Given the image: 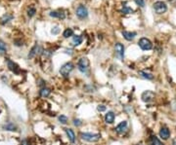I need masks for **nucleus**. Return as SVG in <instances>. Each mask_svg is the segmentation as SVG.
Segmentation results:
<instances>
[{
  "instance_id": "24",
  "label": "nucleus",
  "mask_w": 176,
  "mask_h": 145,
  "mask_svg": "<svg viewBox=\"0 0 176 145\" xmlns=\"http://www.w3.org/2000/svg\"><path fill=\"white\" fill-rule=\"evenodd\" d=\"M6 50H7V47H6L5 42L3 40H0V55H3L5 54Z\"/></svg>"
},
{
  "instance_id": "8",
  "label": "nucleus",
  "mask_w": 176,
  "mask_h": 145,
  "mask_svg": "<svg viewBox=\"0 0 176 145\" xmlns=\"http://www.w3.org/2000/svg\"><path fill=\"white\" fill-rule=\"evenodd\" d=\"M114 49H116L117 56L119 58V59L123 60V59H124V46L121 43H117Z\"/></svg>"
},
{
  "instance_id": "17",
  "label": "nucleus",
  "mask_w": 176,
  "mask_h": 145,
  "mask_svg": "<svg viewBox=\"0 0 176 145\" xmlns=\"http://www.w3.org/2000/svg\"><path fill=\"white\" fill-rule=\"evenodd\" d=\"M81 43H82V37H81L80 35L74 36V38H72V44H74V46H78V45H80Z\"/></svg>"
},
{
  "instance_id": "29",
  "label": "nucleus",
  "mask_w": 176,
  "mask_h": 145,
  "mask_svg": "<svg viewBox=\"0 0 176 145\" xmlns=\"http://www.w3.org/2000/svg\"><path fill=\"white\" fill-rule=\"evenodd\" d=\"M74 125L75 127H79V126L82 125V121L79 120V119H74Z\"/></svg>"
},
{
  "instance_id": "32",
  "label": "nucleus",
  "mask_w": 176,
  "mask_h": 145,
  "mask_svg": "<svg viewBox=\"0 0 176 145\" xmlns=\"http://www.w3.org/2000/svg\"><path fill=\"white\" fill-rule=\"evenodd\" d=\"M21 145H29L28 140H24V141H22V143H21Z\"/></svg>"
},
{
  "instance_id": "3",
  "label": "nucleus",
  "mask_w": 176,
  "mask_h": 145,
  "mask_svg": "<svg viewBox=\"0 0 176 145\" xmlns=\"http://www.w3.org/2000/svg\"><path fill=\"white\" fill-rule=\"evenodd\" d=\"M89 59L87 58H81L79 60H78L77 62V67L79 69L80 72H82V73H86L88 71V69H89Z\"/></svg>"
},
{
  "instance_id": "31",
  "label": "nucleus",
  "mask_w": 176,
  "mask_h": 145,
  "mask_svg": "<svg viewBox=\"0 0 176 145\" xmlns=\"http://www.w3.org/2000/svg\"><path fill=\"white\" fill-rule=\"evenodd\" d=\"M60 31V28H58V26H55V28H53V29L51 30V32L53 33V34H58Z\"/></svg>"
},
{
  "instance_id": "4",
  "label": "nucleus",
  "mask_w": 176,
  "mask_h": 145,
  "mask_svg": "<svg viewBox=\"0 0 176 145\" xmlns=\"http://www.w3.org/2000/svg\"><path fill=\"white\" fill-rule=\"evenodd\" d=\"M154 9L157 12V14H163L167 11V6L165 2L162 1H157L154 3Z\"/></svg>"
},
{
  "instance_id": "18",
  "label": "nucleus",
  "mask_w": 176,
  "mask_h": 145,
  "mask_svg": "<svg viewBox=\"0 0 176 145\" xmlns=\"http://www.w3.org/2000/svg\"><path fill=\"white\" fill-rule=\"evenodd\" d=\"M38 49H39V46H38L37 44H36L35 46L33 47L31 50H30V52H29V54L28 58H29V59H32V58H34V56L36 55V53H37Z\"/></svg>"
},
{
  "instance_id": "25",
  "label": "nucleus",
  "mask_w": 176,
  "mask_h": 145,
  "mask_svg": "<svg viewBox=\"0 0 176 145\" xmlns=\"http://www.w3.org/2000/svg\"><path fill=\"white\" fill-rule=\"evenodd\" d=\"M121 12H122L123 14H132L134 11H133V9L127 7V6H124L122 8V10H121Z\"/></svg>"
},
{
  "instance_id": "14",
  "label": "nucleus",
  "mask_w": 176,
  "mask_h": 145,
  "mask_svg": "<svg viewBox=\"0 0 176 145\" xmlns=\"http://www.w3.org/2000/svg\"><path fill=\"white\" fill-rule=\"evenodd\" d=\"M114 118H116V115L113 111H109V112L105 115V121L106 123L108 124H113L114 121Z\"/></svg>"
},
{
  "instance_id": "10",
  "label": "nucleus",
  "mask_w": 176,
  "mask_h": 145,
  "mask_svg": "<svg viewBox=\"0 0 176 145\" xmlns=\"http://www.w3.org/2000/svg\"><path fill=\"white\" fill-rule=\"evenodd\" d=\"M160 138H162V139H165V140L169 138V137H170V132H169V129L166 128V127H162V128H160Z\"/></svg>"
},
{
  "instance_id": "1",
  "label": "nucleus",
  "mask_w": 176,
  "mask_h": 145,
  "mask_svg": "<svg viewBox=\"0 0 176 145\" xmlns=\"http://www.w3.org/2000/svg\"><path fill=\"white\" fill-rule=\"evenodd\" d=\"M80 137L81 139L88 141V142H97L100 137H101V135L99 134H91V132H82V134H80Z\"/></svg>"
},
{
  "instance_id": "6",
  "label": "nucleus",
  "mask_w": 176,
  "mask_h": 145,
  "mask_svg": "<svg viewBox=\"0 0 176 145\" xmlns=\"http://www.w3.org/2000/svg\"><path fill=\"white\" fill-rule=\"evenodd\" d=\"M75 13H77V16L79 18V19H85V18H87V16H88V10L84 5L78 6L77 8Z\"/></svg>"
},
{
  "instance_id": "26",
  "label": "nucleus",
  "mask_w": 176,
  "mask_h": 145,
  "mask_svg": "<svg viewBox=\"0 0 176 145\" xmlns=\"http://www.w3.org/2000/svg\"><path fill=\"white\" fill-rule=\"evenodd\" d=\"M59 121L61 124H63V125H66L67 123H68V117L65 116V115H61L59 117Z\"/></svg>"
},
{
  "instance_id": "19",
  "label": "nucleus",
  "mask_w": 176,
  "mask_h": 145,
  "mask_svg": "<svg viewBox=\"0 0 176 145\" xmlns=\"http://www.w3.org/2000/svg\"><path fill=\"white\" fill-rule=\"evenodd\" d=\"M139 74H140L143 78H145V79H147V80H153L154 79V75L151 74V73H148V72L139 71Z\"/></svg>"
},
{
  "instance_id": "2",
  "label": "nucleus",
  "mask_w": 176,
  "mask_h": 145,
  "mask_svg": "<svg viewBox=\"0 0 176 145\" xmlns=\"http://www.w3.org/2000/svg\"><path fill=\"white\" fill-rule=\"evenodd\" d=\"M74 65L72 62H67L65 64L62 65V67L60 68V73L61 75H63L64 77H68L69 73L74 70Z\"/></svg>"
},
{
  "instance_id": "16",
  "label": "nucleus",
  "mask_w": 176,
  "mask_h": 145,
  "mask_svg": "<svg viewBox=\"0 0 176 145\" xmlns=\"http://www.w3.org/2000/svg\"><path fill=\"white\" fill-rule=\"evenodd\" d=\"M13 18H14V16L12 14L6 13L4 16L1 18V23H2V25H5V23H7L10 22V21L13 19Z\"/></svg>"
},
{
  "instance_id": "9",
  "label": "nucleus",
  "mask_w": 176,
  "mask_h": 145,
  "mask_svg": "<svg viewBox=\"0 0 176 145\" xmlns=\"http://www.w3.org/2000/svg\"><path fill=\"white\" fill-rule=\"evenodd\" d=\"M126 129H127V122H126V121H122V122H120L117 126L116 132H117L118 134H124V132H126Z\"/></svg>"
},
{
  "instance_id": "12",
  "label": "nucleus",
  "mask_w": 176,
  "mask_h": 145,
  "mask_svg": "<svg viewBox=\"0 0 176 145\" xmlns=\"http://www.w3.org/2000/svg\"><path fill=\"white\" fill-rule=\"evenodd\" d=\"M122 33V36L124 39H126L127 41H131L133 39L135 38V36L137 35V33L136 32H131V31H126V30H124V31L121 32Z\"/></svg>"
},
{
  "instance_id": "13",
  "label": "nucleus",
  "mask_w": 176,
  "mask_h": 145,
  "mask_svg": "<svg viewBox=\"0 0 176 145\" xmlns=\"http://www.w3.org/2000/svg\"><path fill=\"white\" fill-rule=\"evenodd\" d=\"M49 15H50V17L58 18V19H61V20H64L66 18V15L63 11H52V12H50Z\"/></svg>"
},
{
  "instance_id": "27",
  "label": "nucleus",
  "mask_w": 176,
  "mask_h": 145,
  "mask_svg": "<svg viewBox=\"0 0 176 145\" xmlns=\"http://www.w3.org/2000/svg\"><path fill=\"white\" fill-rule=\"evenodd\" d=\"M35 13H36V10L33 7H30L28 10V15H29V17H30V18L34 16Z\"/></svg>"
},
{
  "instance_id": "33",
  "label": "nucleus",
  "mask_w": 176,
  "mask_h": 145,
  "mask_svg": "<svg viewBox=\"0 0 176 145\" xmlns=\"http://www.w3.org/2000/svg\"><path fill=\"white\" fill-rule=\"evenodd\" d=\"M173 145H176V138H174V139H173Z\"/></svg>"
},
{
  "instance_id": "15",
  "label": "nucleus",
  "mask_w": 176,
  "mask_h": 145,
  "mask_svg": "<svg viewBox=\"0 0 176 145\" xmlns=\"http://www.w3.org/2000/svg\"><path fill=\"white\" fill-rule=\"evenodd\" d=\"M65 132H66L67 135H68L69 140L71 141L72 143H74L75 141V134H74V131H72V129H65Z\"/></svg>"
},
{
  "instance_id": "11",
  "label": "nucleus",
  "mask_w": 176,
  "mask_h": 145,
  "mask_svg": "<svg viewBox=\"0 0 176 145\" xmlns=\"http://www.w3.org/2000/svg\"><path fill=\"white\" fill-rule=\"evenodd\" d=\"M7 65H8V68L10 69L12 72H14V73H16V74L19 73V71H20L19 66H18L14 62H12L10 59H7Z\"/></svg>"
},
{
  "instance_id": "21",
  "label": "nucleus",
  "mask_w": 176,
  "mask_h": 145,
  "mask_svg": "<svg viewBox=\"0 0 176 145\" xmlns=\"http://www.w3.org/2000/svg\"><path fill=\"white\" fill-rule=\"evenodd\" d=\"M3 129H6V131H11V132H15L17 131V127L14 125V124H7V125L3 126Z\"/></svg>"
},
{
  "instance_id": "28",
  "label": "nucleus",
  "mask_w": 176,
  "mask_h": 145,
  "mask_svg": "<svg viewBox=\"0 0 176 145\" xmlns=\"http://www.w3.org/2000/svg\"><path fill=\"white\" fill-rule=\"evenodd\" d=\"M135 3L137 4L138 6H140L141 8H143L144 6H145V1L144 0H134Z\"/></svg>"
},
{
  "instance_id": "23",
  "label": "nucleus",
  "mask_w": 176,
  "mask_h": 145,
  "mask_svg": "<svg viewBox=\"0 0 176 145\" xmlns=\"http://www.w3.org/2000/svg\"><path fill=\"white\" fill-rule=\"evenodd\" d=\"M72 34H74V30L72 28H67L65 31H64L63 36L65 38H69V37H71V36H72Z\"/></svg>"
},
{
  "instance_id": "22",
  "label": "nucleus",
  "mask_w": 176,
  "mask_h": 145,
  "mask_svg": "<svg viewBox=\"0 0 176 145\" xmlns=\"http://www.w3.org/2000/svg\"><path fill=\"white\" fill-rule=\"evenodd\" d=\"M51 93V91L50 89H48V88H43L41 91H40V95L42 98H47V96H49Z\"/></svg>"
},
{
  "instance_id": "30",
  "label": "nucleus",
  "mask_w": 176,
  "mask_h": 145,
  "mask_svg": "<svg viewBox=\"0 0 176 145\" xmlns=\"http://www.w3.org/2000/svg\"><path fill=\"white\" fill-rule=\"evenodd\" d=\"M97 110H98L99 112H103V111L106 110V106H105V105H103V104L98 105V107H97Z\"/></svg>"
},
{
  "instance_id": "5",
  "label": "nucleus",
  "mask_w": 176,
  "mask_h": 145,
  "mask_svg": "<svg viewBox=\"0 0 176 145\" xmlns=\"http://www.w3.org/2000/svg\"><path fill=\"white\" fill-rule=\"evenodd\" d=\"M138 45H139V47L144 51H149L153 48V44H152V42L149 40L148 38H145V37L141 38L140 40H139Z\"/></svg>"
},
{
  "instance_id": "20",
  "label": "nucleus",
  "mask_w": 176,
  "mask_h": 145,
  "mask_svg": "<svg viewBox=\"0 0 176 145\" xmlns=\"http://www.w3.org/2000/svg\"><path fill=\"white\" fill-rule=\"evenodd\" d=\"M150 140H151L152 145H165L163 143L160 142V140L156 137V135H152L151 138H150Z\"/></svg>"
},
{
  "instance_id": "7",
  "label": "nucleus",
  "mask_w": 176,
  "mask_h": 145,
  "mask_svg": "<svg viewBox=\"0 0 176 145\" xmlns=\"http://www.w3.org/2000/svg\"><path fill=\"white\" fill-rule=\"evenodd\" d=\"M155 96L156 95H155L154 92H152V91H146V92H144L143 93H142L141 98L144 102H147L148 103V102H151V101L154 100Z\"/></svg>"
}]
</instances>
